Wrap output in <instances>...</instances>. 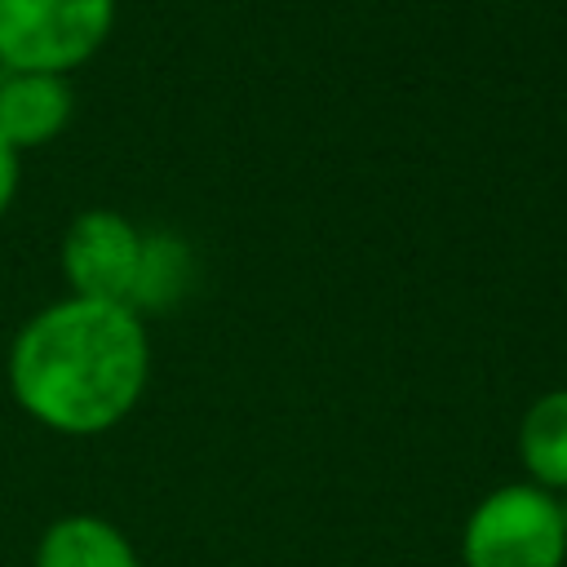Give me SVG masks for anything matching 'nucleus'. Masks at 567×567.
Here are the masks:
<instances>
[{"label": "nucleus", "instance_id": "nucleus-1", "mask_svg": "<svg viewBox=\"0 0 567 567\" xmlns=\"http://www.w3.org/2000/svg\"><path fill=\"white\" fill-rule=\"evenodd\" d=\"M9 394L44 430L89 439L115 430L151 381L146 319L124 301L62 297L9 341Z\"/></svg>", "mask_w": 567, "mask_h": 567}, {"label": "nucleus", "instance_id": "nucleus-2", "mask_svg": "<svg viewBox=\"0 0 567 567\" xmlns=\"http://www.w3.org/2000/svg\"><path fill=\"white\" fill-rule=\"evenodd\" d=\"M461 563L465 567H563L567 527H563L558 496L527 478L492 487L465 514Z\"/></svg>", "mask_w": 567, "mask_h": 567}, {"label": "nucleus", "instance_id": "nucleus-3", "mask_svg": "<svg viewBox=\"0 0 567 567\" xmlns=\"http://www.w3.org/2000/svg\"><path fill=\"white\" fill-rule=\"evenodd\" d=\"M115 0H0V66L71 75L111 40Z\"/></svg>", "mask_w": 567, "mask_h": 567}, {"label": "nucleus", "instance_id": "nucleus-4", "mask_svg": "<svg viewBox=\"0 0 567 567\" xmlns=\"http://www.w3.org/2000/svg\"><path fill=\"white\" fill-rule=\"evenodd\" d=\"M142 230L115 208H84L66 221L58 244V266L71 297L89 301H124L137 275Z\"/></svg>", "mask_w": 567, "mask_h": 567}, {"label": "nucleus", "instance_id": "nucleus-5", "mask_svg": "<svg viewBox=\"0 0 567 567\" xmlns=\"http://www.w3.org/2000/svg\"><path fill=\"white\" fill-rule=\"evenodd\" d=\"M71 115H75L71 75L4 71V80H0V137L18 155L66 133Z\"/></svg>", "mask_w": 567, "mask_h": 567}, {"label": "nucleus", "instance_id": "nucleus-6", "mask_svg": "<svg viewBox=\"0 0 567 567\" xmlns=\"http://www.w3.org/2000/svg\"><path fill=\"white\" fill-rule=\"evenodd\" d=\"M31 567H142L124 527L102 514H62L40 532Z\"/></svg>", "mask_w": 567, "mask_h": 567}, {"label": "nucleus", "instance_id": "nucleus-7", "mask_svg": "<svg viewBox=\"0 0 567 567\" xmlns=\"http://www.w3.org/2000/svg\"><path fill=\"white\" fill-rule=\"evenodd\" d=\"M518 461L527 483L563 496L567 492V390H545L518 421Z\"/></svg>", "mask_w": 567, "mask_h": 567}, {"label": "nucleus", "instance_id": "nucleus-8", "mask_svg": "<svg viewBox=\"0 0 567 567\" xmlns=\"http://www.w3.org/2000/svg\"><path fill=\"white\" fill-rule=\"evenodd\" d=\"M195 279V252L173 230H142V257L128 288V310L142 319L155 310H173Z\"/></svg>", "mask_w": 567, "mask_h": 567}, {"label": "nucleus", "instance_id": "nucleus-9", "mask_svg": "<svg viewBox=\"0 0 567 567\" xmlns=\"http://www.w3.org/2000/svg\"><path fill=\"white\" fill-rule=\"evenodd\" d=\"M18 182H22V155L0 137V217L18 199Z\"/></svg>", "mask_w": 567, "mask_h": 567}, {"label": "nucleus", "instance_id": "nucleus-10", "mask_svg": "<svg viewBox=\"0 0 567 567\" xmlns=\"http://www.w3.org/2000/svg\"><path fill=\"white\" fill-rule=\"evenodd\" d=\"M558 509H563V527H567V492L558 496Z\"/></svg>", "mask_w": 567, "mask_h": 567}]
</instances>
